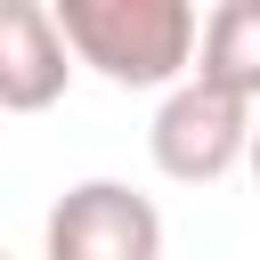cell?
<instances>
[{
  "mask_svg": "<svg viewBox=\"0 0 260 260\" xmlns=\"http://www.w3.org/2000/svg\"><path fill=\"white\" fill-rule=\"evenodd\" d=\"M49 260H162V211L130 179H73L41 219Z\"/></svg>",
  "mask_w": 260,
  "mask_h": 260,
  "instance_id": "obj_2",
  "label": "cell"
},
{
  "mask_svg": "<svg viewBox=\"0 0 260 260\" xmlns=\"http://www.w3.org/2000/svg\"><path fill=\"white\" fill-rule=\"evenodd\" d=\"M244 146H252V106H236V98H219V89H203V81L162 89V106H154V122H146V154H154V171L179 179V187L228 179V171L244 162Z\"/></svg>",
  "mask_w": 260,
  "mask_h": 260,
  "instance_id": "obj_3",
  "label": "cell"
},
{
  "mask_svg": "<svg viewBox=\"0 0 260 260\" xmlns=\"http://www.w3.org/2000/svg\"><path fill=\"white\" fill-rule=\"evenodd\" d=\"M73 81L65 32L41 0H0V114H49Z\"/></svg>",
  "mask_w": 260,
  "mask_h": 260,
  "instance_id": "obj_4",
  "label": "cell"
},
{
  "mask_svg": "<svg viewBox=\"0 0 260 260\" xmlns=\"http://www.w3.org/2000/svg\"><path fill=\"white\" fill-rule=\"evenodd\" d=\"M0 260H8V252H0Z\"/></svg>",
  "mask_w": 260,
  "mask_h": 260,
  "instance_id": "obj_7",
  "label": "cell"
},
{
  "mask_svg": "<svg viewBox=\"0 0 260 260\" xmlns=\"http://www.w3.org/2000/svg\"><path fill=\"white\" fill-rule=\"evenodd\" d=\"M187 81L260 106V0H219L211 16H195V65Z\"/></svg>",
  "mask_w": 260,
  "mask_h": 260,
  "instance_id": "obj_5",
  "label": "cell"
},
{
  "mask_svg": "<svg viewBox=\"0 0 260 260\" xmlns=\"http://www.w3.org/2000/svg\"><path fill=\"white\" fill-rule=\"evenodd\" d=\"M244 162H252V187H260V106H252V146H244Z\"/></svg>",
  "mask_w": 260,
  "mask_h": 260,
  "instance_id": "obj_6",
  "label": "cell"
},
{
  "mask_svg": "<svg viewBox=\"0 0 260 260\" xmlns=\"http://www.w3.org/2000/svg\"><path fill=\"white\" fill-rule=\"evenodd\" d=\"M65 57L106 73L114 89H179L195 65V8L187 0H57Z\"/></svg>",
  "mask_w": 260,
  "mask_h": 260,
  "instance_id": "obj_1",
  "label": "cell"
}]
</instances>
